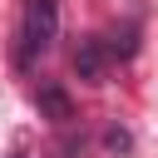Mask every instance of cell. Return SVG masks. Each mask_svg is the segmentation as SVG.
<instances>
[{
	"mask_svg": "<svg viewBox=\"0 0 158 158\" xmlns=\"http://www.w3.org/2000/svg\"><path fill=\"white\" fill-rule=\"evenodd\" d=\"M10 158H20V153H10Z\"/></svg>",
	"mask_w": 158,
	"mask_h": 158,
	"instance_id": "8992f818",
	"label": "cell"
},
{
	"mask_svg": "<svg viewBox=\"0 0 158 158\" xmlns=\"http://www.w3.org/2000/svg\"><path fill=\"white\" fill-rule=\"evenodd\" d=\"M109 148H128V133L123 128H109Z\"/></svg>",
	"mask_w": 158,
	"mask_h": 158,
	"instance_id": "5b68a950",
	"label": "cell"
},
{
	"mask_svg": "<svg viewBox=\"0 0 158 158\" xmlns=\"http://www.w3.org/2000/svg\"><path fill=\"white\" fill-rule=\"evenodd\" d=\"M35 99H40V109H44L49 118H59V123L69 118V94H64V89H54V84H44V89H40Z\"/></svg>",
	"mask_w": 158,
	"mask_h": 158,
	"instance_id": "3957f363",
	"label": "cell"
},
{
	"mask_svg": "<svg viewBox=\"0 0 158 158\" xmlns=\"http://www.w3.org/2000/svg\"><path fill=\"white\" fill-rule=\"evenodd\" d=\"M104 64H109V44L94 35V40H79V49H74V74L79 79H89V84H99L104 79Z\"/></svg>",
	"mask_w": 158,
	"mask_h": 158,
	"instance_id": "7a4b0ae2",
	"label": "cell"
},
{
	"mask_svg": "<svg viewBox=\"0 0 158 158\" xmlns=\"http://www.w3.org/2000/svg\"><path fill=\"white\" fill-rule=\"evenodd\" d=\"M15 59L30 69L40 54H49V44L59 40V0H25L20 10V35H15Z\"/></svg>",
	"mask_w": 158,
	"mask_h": 158,
	"instance_id": "6da1fadb",
	"label": "cell"
},
{
	"mask_svg": "<svg viewBox=\"0 0 158 158\" xmlns=\"http://www.w3.org/2000/svg\"><path fill=\"white\" fill-rule=\"evenodd\" d=\"M133 35H138V25H123V30H114V40H104V44H109V59H128V54L138 49V40H133Z\"/></svg>",
	"mask_w": 158,
	"mask_h": 158,
	"instance_id": "277c9868",
	"label": "cell"
}]
</instances>
